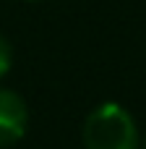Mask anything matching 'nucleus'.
<instances>
[{
	"instance_id": "1",
	"label": "nucleus",
	"mask_w": 146,
	"mask_h": 149,
	"mask_svg": "<svg viewBox=\"0 0 146 149\" xmlns=\"http://www.w3.org/2000/svg\"><path fill=\"white\" fill-rule=\"evenodd\" d=\"M86 149H138V131L131 113L118 102L94 107L84 123Z\"/></svg>"
},
{
	"instance_id": "2",
	"label": "nucleus",
	"mask_w": 146,
	"mask_h": 149,
	"mask_svg": "<svg viewBox=\"0 0 146 149\" xmlns=\"http://www.w3.org/2000/svg\"><path fill=\"white\" fill-rule=\"evenodd\" d=\"M26 102L10 89H0V149L21 141L26 134Z\"/></svg>"
},
{
	"instance_id": "3",
	"label": "nucleus",
	"mask_w": 146,
	"mask_h": 149,
	"mask_svg": "<svg viewBox=\"0 0 146 149\" xmlns=\"http://www.w3.org/2000/svg\"><path fill=\"white\" fill-rule=\"evenodd\" d=\"M10 65H13V50H10V42L0 34V79L10 71Z\"/></svg>"
},
{
	"instance_id": "4",
	"label": "nucleus",
	"mask_w": 146,
	"mask_h": 149,
	"mask_svg": "<svg viewBox=\"0 0 146 149\" xmlns=\"http://www.w3.org/2000/svg\"><path fill=\"white\" fill-rule=\"evenodd\" d=\"M29 3H37V0H29Z\"/></svg>"
}]
</instances>
